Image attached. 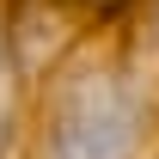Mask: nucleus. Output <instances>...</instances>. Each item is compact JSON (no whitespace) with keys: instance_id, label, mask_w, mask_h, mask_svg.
<instances>
[{"instance_id":"f257e3e1","label":"nucleus","mask_w":159,"mask_h":159,"mask_svg":"<svg viewBox=\"0 0 159 159\" xmlns=\"http://www.w3.org/2000/svg\"><path fill=\"white\" fill-rule=\"evenodd\" d=\"M147 141V104L116 67H80L49 110V159H135Z\"/></svg>"}]
</instances>
